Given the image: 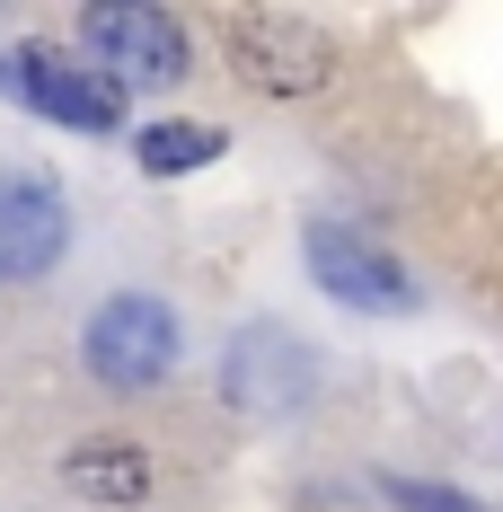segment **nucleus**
I'll return each instance as SVG.
<instances>
[{"mask_svg":"<svg viewBox=\"0 0 503 512\" xmlns=\"http://www.w3.org/2000/svg\"><path fill=\"white\" fill-rule=\"evenodd\" d=\"M80 354H89V371H98L106 389H159V380L177 371V318H168V301H151V292H115V301L89 318Z\"/></svg>","mask_w":503,"mask_h":512,"instance_id":"4","label":"nucleus"},{"mask_svg":"<svg viewBox=\"0 0 503 512\" xmlns=\"http://www.w3.org/2000/svg\"><path fill=\"white\" fill-rule=\"evenodd\" d=\"M380 495H389V512H477L468 495H451V486H415V477H389Z\"/></svg>","mask_w":503,"mask_h":512,"instance_id":"10","label":"nucleus"},{"mask_svg":"<svg viewBox=\"0 0 503 512\" xmlns=\"http://www.w3.org/2000/svg\"><path fill=\"white\" fill-rule=\"evenodd\" d=\"M80 45L98 53L115 80H151V89H168V80H186V27L168 18V9H151V0H98L89 18H80Z\"/></svg>","mask_w":503,"mask_h":512,"instance_id":"6","label":"nucleus"},{"mask_svg":"<svg viewBox=\"0 0 503 512\" xmlns=\"http://www.w3.org/2000/svg\"><path fill=\"white\" fill-rule=\"evenodd\" d=\"M309 274H318V292L345 309H371V318H406L415 309V283H406V265L380 239H362V230H345V221H309Z\"/></svg>","mask_w":503,"mask_h":512,"instance_id":"5","label":"nucleus"},{"mask_svg":"<svg viewBox=\"0 0 503 512\" xmlns=\"http://www.w3.org/2000/svg\"><path fill=\"white\" fill-rule=\"evenodd\" d=\"M221 398L256 424H283V415H301L318 398V354H309V336L292 327H274V318H256L230 336V354H221Z\"/></svg>","mask_w":503,"mask_h":512,"instance_id":"1","label":"nucleus"},{"mask_svg":"<svg viewBox=\"0 0 503 512\" xmlns=\"http://www.w3.org/2000/svg\"><path fill=\"white\" fill-rule=\"evenodd\" d=\"M71 248V212L45 177H0V283H36Z\"/></svg>","mask_w":503,"mask_h":512,"instance_id":"7","label":"nucleus"},{"mask_svg":"<svg viewBox=\"0 0 503 512\" xmlns=\"http://www.w3.org/2000/svg\"><path fill=\"white\" fill-rule=\"evenodd\" d=\"M230 71L265 98H309L336 80V36L283 9H256V18H230Z\"/></svg>","mask_w":503,"mask_h":512,"instance_id":"2","label":"nucleus"},{"mask_svg":"<svg viewBox=\"0 0 503 512\" xmlns=\"http://www.w3.org/2000/svg\"><path fill=\"white\" fill-rule=\"evenodd\" d=\"M62 486L89 495V504H142L151 495V460H142V442H80L62 460Z\"/></svg>","mask_w":503,"mask_h":512,"instance_id":"8","label":"nucleus"},{"mask_svg":"<svg viewBox=\"0 0 503 512\" xmlns=\"http://www.w3.org/2000/svg\"><path fill=\"white\" fill-rule=\"evenodd\" d=\"M221 151H230V133H221V124H186V115L142 124V142H133V159H142L151 177H195V168H212Z\"/></svg>","mask_w":503,"mask_h":512,"instance_id":"9","label":"nucleus"},{"mask_svg":"<svg viewBox=\"0 0 503 512\" xmlns=\"http://www.w3.org/2000/svg\"><path fill=\"white\" fill-rule=\"evenodd\" d=\"M0 89L27 98L36 115H53V124H71V133H115L124 124V80L115 71H80L62 45L0 53Z\"/></svg>","mask_w":503,"mask_h":512,"instance_id":"3","label":"nucleus"}]
</instances>
